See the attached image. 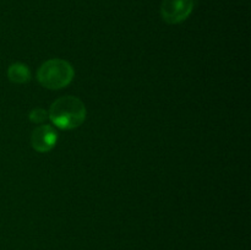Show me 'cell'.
<instances>
[{
	"mask_svg": "<svg viewBox=\"0 0 251 250\" xmlns=\"http://www.w3.org/2000/svg\"><path fill=\"white\" fill-rule=\"evenodd\" d=\"M85 104L78 98L73 96H65L51 104L48 117L56 127L63 130L76 129L86 119Z\"/></svg>",
	"mask_w": 251,
	"mask_h": 250,
	"instance_id": "6da1fadb",
	"label": "cell"
},
{
	"mask_svg": "<svg viewBox=\"0 0 251 250\" xmlns=\"http://www.w3.org/2000/svg\"><path fill=\"white\" fill-rule=\"evenodd\" d=\"M56 141H58V134L50 125H41L32 132V147L41 153L50 151L55 146Z\"/></svg>",
	"mask_w": 251,
	"mask_h": 250,
	"instance_id": "277c9868",
	"label": "cell"
},
{
	"mask_svg": "<svg viewBox=\"0 0 251 250\" xmlns=\"http://www.w3.org/2000/svg\"><path fill=\"white\" fill-rule=\"evenodd\" d=\"M48 118V113L42 108H36L29 113V120L34 124H42Z\"/></svg>",
	"mask_w": 251,
	"mask_h": 250,
	"instance_id": "8992f818",
	"label": "cell"
},
{
	"mask_svg": "<svg viewBox=\"0 0 251 250\" xmlns=\"http://www.w3.org/2000/svg\"><path fill=\"white\" fill-rule=\"evenodd\" d=\"M37 78L43 87L60 90L66 87L74 78V69L70 63L63 59H50L41 65Z\"/></svg>",
	"mask_w": 251,
	"mask_h": 250,
	"instance_id": "7a4b0ae2",
	"label": "cell"
},
{
	"mask_svg": "<svg viewBox=\"0 0 251 250\" xmlns=\"http://www.w3.org/2000/svg\"><path fill=\"white\" fill-rule=\"evenodd\" d=\"M193 9L194 0H163L161 15L167 24L176 25L185 21Z\"/></svg>",
	"mask_w": 251,
	"mask_h": 250,
	"instance_id": "3957f363",
	"label": "cell"
},
{
	"mask_svg": "<svg viewBox=\"0 0 251 250\" xmlns=\"http://www.w3.org/2000/svg\"><path fill=\"white\" fill-rule=\"evenodd\" d=\"M7 77L11 82L24 85V83L28 82L31 78V71H29L28 66L25 64L15 63L11 64L7 69Z\"/></svg>",
	"mask_w": 251,
	"mask_h": 250,
	"instance_id": "5b68a950",
	"label": "cell"
}]
</instances>
